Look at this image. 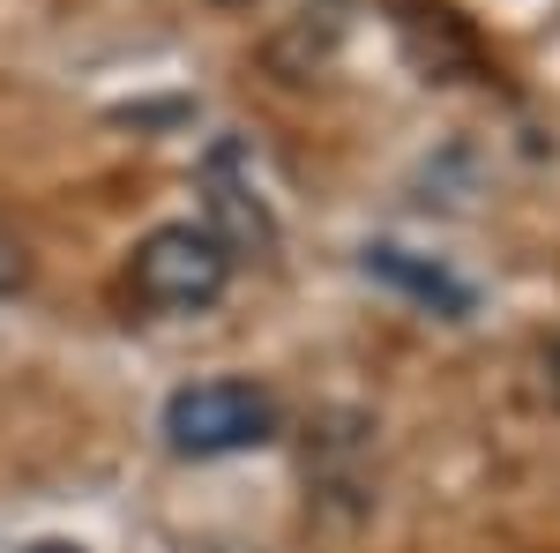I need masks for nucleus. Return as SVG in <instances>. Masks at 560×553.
I'll use <instances>...</instances> for the list:
<instances>
[{"mask_svg":"<svg viewBox=\"0 0 560 553\" xmlns=\"http://www.w3.org/2000/svg\"><path fill=\"white\" fill-rule=\"evenodd\" d=\"M31 553H83V546H68V539H38Z\"/></svg>","mask_w":560,"mask_h":553,"instance_id":"nucleus-5","label":"nucleus"},{"mask_svg":"<svg viewBox=\"0 0 560 553\" xmlns=\"http://www.w3.org/2000/svg\"><path fill=\"white\" fill-rule=\"evenodd\" d=\"M269 434H277V396L240 375L187 382L165 404V441L179 457H240V449H261Z\"/></svg>","mask_w":560,"mask_h":553,"instance_id":"nucleus-2","label":"nucleus"},{"mask_svg":"<svg viewBox=\"0 0 560 553\" xmlns=\"http://www.w3.org/2000/svg\"><path fill=\"white\" fill-rule=\"evenodd\" d=\"M366 277H382V285H396L404 299H419V307H433V314H448V322H464L478 307V292L448 269V262L433 255H411V247H366Z\"/></svg>","mask_w":560,"mask_h":553,"instance_id":"nucleus-4","label":"nucleus"},{"mask_svg":"<svg viewBox=\"0 0 560 553\" xmlns=\"http://www.w3.org/2000/svg\"><path fill=\"white\" fill-rule=\"evenodd\" d=\"M202 195H210V232L224 240V255H240V247L269 255V247H277V224H269V210H261L255 180H240V150H210Z\"/></svg>","mask_w":560,"mask_h":553,"instance_id":"nucleus-3","label":"nucleus"},{"mask_svg":"<svg viewBox=\"0 0 560 553\" xmlns=\"http://www.w3.org/2000/svg\"><path fill=\"white\" fill-rule=\"evenodd\" d=\"M128 285L158 314H202L232 285V255H224V240L210 224H158L128 255Z\"/></svg>","mask_w":560,"mask_h":553,"instance_id":"nucleus-1","label":"nucleus"},{"mask_svg":"<svg viewBox=\"0 0 560 553\" xmlns=\"http://www.w3.org/2000/svg\"><path fill=\"white\" fill-rule=\"evenodd\" d=\"M546 375H553V389H560V344H553V359H546Z\"/></svg>","mask_w":560,"mask_h":553,"instance_id":"nucleus-6","label":"nucleus"}]
</instances>
